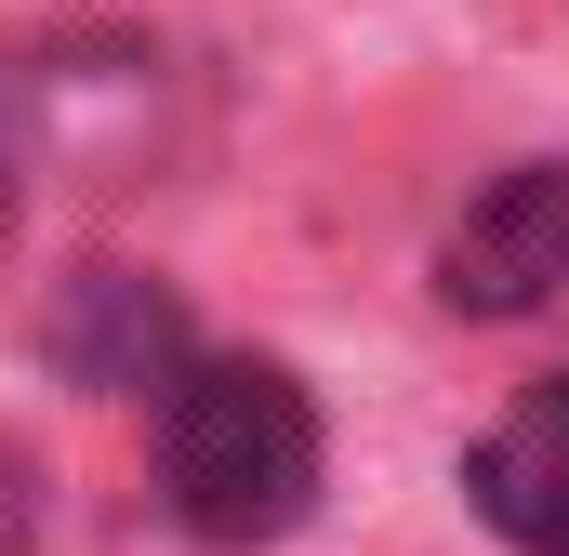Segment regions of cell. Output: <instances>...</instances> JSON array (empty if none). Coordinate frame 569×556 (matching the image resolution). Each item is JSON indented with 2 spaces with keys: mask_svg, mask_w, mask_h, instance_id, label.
Wrapping results in <instances>:
<instances>
[{
  "mask_svg": "<svg viewBox=\"0 0 569 556\" xmlns=\"http://www.w3.org/2000/svg\"><path fill=\"white\" fill-rule=\"evenodd\" d=\"M463 490H477V517L517 556H569V385H530L490 424L477 464H463Z\"/></svg>",
  "mask_w": 569,
  "mask_h": 556,
  "instance_id": "3957f363",
  "label": "cell"
},
{
  "mask_svg": "<svg viewBox=\"0 0 569 556\" xmlns=\"http://www.w3.org/2000/svg\"><path fill=\"white\" fill-rule=\"evenodd\" d=\"M159 504L226 556L305 530V504H318V398L279 358H186L159 385Z\"/></svg>",
  "mask_w": 569,
  "mask_h": 556,
  "instance_id": "6da1fadb",
  "label": "cell"
},
{
  "mask_svg": "<svg viewBox=\"0 0 569 556\" xmlns=\"http://www.w3.org/2000/svg\"><path fill=\"white\" fill-rule=\"evenodd\" d=\"M569 291V159H530L503 186L463 199V226L437 239V305L450 318H543Z\"/></svg>",
  "mask_w": 569,
  "mask_h": 556,
  "instance_id": "7a4b0ae2",
  "label": "cell"
},
{
  "mask_svg": "<svg viewBox=\"0 0 569 556\" xmlns=\"http://www.w3.org/2000/svg\"><path fill=\"white\" fill-rule=\"evenodd\" d=\"M0 556H27V504H13V464H0Z\"/></svg>",
  "mask_w": 569,
  "mask_h": 556,
  "instance_id": "5b68a950",
  "label": "cell"
},
{
  "mask_svg": "<svg viewBox=\"0 0 569 556\" xmlns=\"http://www.w3.org/2000/svg\"><path fill=\"white\" fill-rule=\"evenodd\" d=\"M0 239H13V146H0Z\"/></svg>",
  "mask_w": 569,
  "mask_h": 556,
  "instance_id": "8992f818",
  "label": "cell"
},
{
  "mask_svg": "<svg viewBox=\"0 0 569 556\" xmlns=\"http://www.w3.org/2000/svg\"><path fill=\"white\" fill-rule=\"evenodd\" d=\"M67 371L80 385H172V305L146 278L93 266L80 278V318H67Z\"/></svg>",
  "mask_w": 569,
  "mask_h": 556,
  "instance_id": "277c9868",
  "label": "cell"
}]
</instances>
